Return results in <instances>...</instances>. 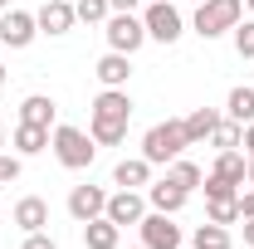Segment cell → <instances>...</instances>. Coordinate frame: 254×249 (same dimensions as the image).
Returning <instances> with one entry per match:
<instances>
[{
	"label": "cell",
	"mask_w": 254,
	"mask_h": 249,
	"mask_svg": "<svg viewBox=\"0 0 254 249\" xmlns=\"http://www.w3.org/2000/svg\"><path fill=\"white\" fill-rule=\"evenodd\" d=\"M127 123H132L127 88H103L93 98V113H88V137L98 147H118V142H127Z\"/></svg>",
	"instance_id": "6da1fadb"
},
{
	"label": "cell",
	"mask_w": 254,
	"mask_h": 249,
	"mask_svg": "<svg viewBox=\"0 0 254 249\" xmlns=\"http://www.w3.org/2000/svg\"><path fill=\"white\" fill-rule=\"evenodd\" d=\"M49 147H54L64 171H88L93 156H98V142L83 132V127H68V123H59L54 132H49Z\"/></svg>",
	"instance_id": "7a4b0ae2"
},
{
	"label": "cell",
	"mask_w": 254,
	"mask_h": 249,
	"mask_svg": "<svg viewBox=\"0 0 254 249\" xmlns=\"http://www.w3.org/2000/svg\"><path fill=\"white\" fill-rule=\"evenodd\" d=\"M186 147H190V142H186V127H181V118L152 123L147 132H142V156H147L152 166H166V161H176Z\"/></svg>",
	"instance_id": "3957f363"
},
{
	"label": "cell",
	"mask_w": 254,
	"mask_h": 249,
	"mask_svg": "<svg viewBox=\"0 0 254 249\" xmlns=\"http://www.w3.org/2000/svg\"><path fill=\"white\" fill-rule=\"evenodd\" d=\"M240 20H245V0H205V5H195L190 30L200 34V39H220V34H230Z\"/></svg>",
	"instance_id": "277c9868"
},
{
	"label": "cell",
	"mask_w": 254,
	"mask_h": 249,
	"mask_svg": "<svg viewBox=\"0 0 254 249\" xmlns=\"http://www.w3.org/2000/svg\"><path fill=\"white\" fill-rule=\"evenodd\" d=\"M103 25H108V30H103L108 34V49H118V54H137V49L147 44V25H142L137 10H113Z\"/></svg>",
	"instance_id": "5b68a950"
},
{
	"label": "cell",
	"mask_w": 254,
	"mask_h": 249,
	"mask_svg": "<svg viewBox=\"0 0 254 249\" xmlns=\"http://www.w3.org/2000/svg\"><path fill=\"white\" fill-rule=\"evenodd\" d=\"M142 25H147V39H157V44H176L186 34V20H181V10L171 0H147Z\"/></svg>",
	"instance_id": "8992f818"
},
{
	"label": "cell",
	"mask_w": 254,
	"mask_h": 249,
	"mask_svg": "<svg viewBox=\"0 0 254 249\" xmlns=\"http://www.w3.org/2000/svg\"><path fill=\"white\" fill-rule=\"evenodd\" d=\"M137 230H142V245H147V249H181V245H186L176 215H161V210H147Z\"/></svg>",
	"instance_id": "52a82bcc"
},
{
	"label": "cell",
	"mask_w": 254,
	"mask_h": 249,
	"mask_svg": "<svg viewBox=\"0 0 254 249\" xmlns=\"http://www.w3.org/2000/svg\"><path fill=\"white\" fill-rule=\"evenodd\" d=\"M152 205H147V195L142 190H127V186H118L113 195H108V210L103 215L113 220L118 230H127V225H142V215H147Z\"/></svg>",
	"instance_id": "ba28073f"
},
{
	"label": "cell",
	"mask_w": 254,
	"mask_h": 249,
	"mask_svg": "<svg viewBox=\"0 0 254 249\" xmlns=\"http://www.w3.org/2000/svg\"><path fill=\"white\" fill-rule=\"evenodd\" d=\"M39 25H34L30 10H0V44L5 49H30Z\"/></svg>",
	"instance_id": "9c48e42d"
},
{
	"label": "cell",
	"mask_w": 254,
	"mask_h": 249,
	"mask_svg": "<svg viewBox=\"0 0 254 249\" xmlns=\"http://www.w3.org/2000/svg\"><path fill=\"white\" fill-rule=\"evenodd\" d=\"M34 25H39V34H49V39L68 34L73 25H78V15H73V0H44V5L34 10Z\"/></svg>",
	"instance_id": "30bf717a"
},
{
	"label": "cell",
	"mask_w": 254,
	"mask_h": 249,
	"mask_svg": "<svg viewBox=\"0 0 254 249\" xmlns=\"http://www.w3.org/2000/svg\"><path fill=\"white\" fill-rule=\"evenodd\" d=\"M103 210H108V190H103V186H73V190H68V215L78 220V225L98 220Z\"/></svg>",
	"instance_id": "8fae6325"
},
{
	"label": "cell",
	"mask_w": 254,
	"mask_h": 249,
	"mask_svg": "<svg viewBox=\"0 0 254 249\" xmlns=\"http://www.w3.org/2000/svg\"><path fill=\"white\" fill-rule=\"evenodd\" d=\"M186 200H190V195L176 186V181H166V176L147 186V205H152V210H161V215H181V210H186Z\"/></svg>",
	"instance_id": "7c38bea8"
},
{
	"label": "cell",
	"mask_w": 254,
	"mask_h": 249,
	"mask_svg": "<svg viewBox=\"0 0 254 249\" xmlns=\"http://www.w3.org/2000/svg\"><path fill=\"white\" fill-rule=\"evenodd\" d=\"M93 73H98V83H103V88H127V78H132V54L108 49V54L93 63Z\"/></svg>",
	"instance_id": "4fadbf2b"
},
{
	"label": "cell",
	"mask_w": 254,
	"mask_h": 249,
	"mask_svg": "<svg viewBox=\"0 0 254 249\" xmlns=\"http://www.w3.org/2000/svg\"><path fill=\"white\" fill-rule=\"evenodd\" d=\"M113 186L147 190V186H152V161H147V156H123V161L113 166Z\"/></svg>",
	"instance_id": "5bb4252c"
},
{
	"label": "cell",
	"mask_w": 254,
	"mask_h": 249,
	"mask_svg": "<svg viewBox=\"0 0 254 249\" xmlns=\"http://www.w3.org/2000/svg\"><path fill=\"white\" fill-rule=\"evenodd\" d=\"M220 108H190L186 118H181V127H186V142L190 147H200V142H210V132L220 127Z\"/></svg>",
	"instance_id": "9a60e30c"
},
{
	"label": "cell",
	"mask_w": 254,
	"mask_h": 249,
	"mask_svg": "<svg viewBox=\"0 0 254 249\" xmlns=\"http://www.w3.org/2000/svg\"><path fill=\"white\" fill-rule=\"evenodd\" d=\"M49 132H54V127L15 123V132H10V147H15V156H39L44 147H49Z\"/></svg>",
	"instance_id": "2e32d148"
},
{
	"label": "cell",
	"mask_w": 254,
	"mask_h": 249,
	"mask_svg": "<svg viewBox=\"0 0 254 249\" xmlns=\"http://www.w3.org/2000/svg\"><path fill=\"white\" fill-rule=\"evenodd\" d=\"M118 245H123V230L108 215H98V220L83 225V249H118Z\"/></svg>",
	"instance_id": "e0dca14e"
},
{
	"label": "cell",
	"mask_w": 254,
	"mask_h": 249,
	"mask_svg": "<svg viewBox=\"0 0 254 249\" xmlns=\"http://www.w3.org/2000/svg\"><path fill=\"white\" fill-rule=\"evenodd\" d=\"M15 225H20L25 235H39V230L49 225V205H44L39 195H25V200L15 205Z\"/></svg>",
	"instance_id": "ac0fdd59"
},
{
	"label": "cell",
	"mask_w": 254,
	"mask_h": 249,
	"mask_svg": "<svg viewBox=\"0 0 254 249\" xmlns=\"http://www.w3.org/2000/svg\"><path fill=\"white\" fill-rule=\"evenodd\" d=\"M166 181H176V186H181V190L190 195V190H200V181H205V171H200V166H195V161H190V156L181 152L176 161H166Z\"/></svg>",
	"instance_id": "d6986e66"
},
{
	"label": "cell",
	"mask_w": 254,
	"mask_h": 249,
	"mask_svg": "<svg viewBox=\"0 0 254 249\" xmlns=\"http://www.w3.org/2000/svg\"><path fill=\"white\" fill-rule=\"evenodd\" d=\"M210 171H215V176H225V181H235V186H245V181H250V156L240 152V147H235V152H220Z\"/></svg>",
	"instance_id": "ffe728a7"
},
{
	"label": "cell",
	"mask_w": 254,
	"mask_h": 249,
	"mask_svg": "<svg viewBox=\"0 0 254 249\" xmlns=\"http://www.w3.org/2000/svg\"><path fill=\"white\" fill-rule=\"evenodd\" d=\"M54 98L49 93H30L25 103H20V123H39V127H54Z\"/></svg>",
	"instance_id": "44dd1931"
},
{
	"label": "cell",
	"mask_w": 254,
	"mask_h": 249,
	"mask_svg": "<svg viewBox=\"0 0 254 249\" xmlns=\"http://www.w3.org/2000/svg\"><path fill=\"white\" fill-rule=\"evenodd\" d=\"M190 249H235V240H230V225H215V220L195 225V235H190Z\"/></svg>",
	"instance_id": "7402d4cb"
},
{
	"label": "cell",
	"mask_w": 254,
	"mask_h": 249,
	"mask_svg": "<svg viewBox=\"0 0 254 249\" xmlns=\"http://www.w3.org/2000/svg\"><path fill=\"white\" fill-rule=\"evenodd\" d=\"M225 118H230V123H254V88H245V83H240V88H230V98H225Z\"/></svg>",
	"instance_id": "603a6c76"
},
{
	"label": "cell",
	"mask_w": 254,
	"mask_h": 249,
	"mask_svg": "<svg viewBox=\"0 0 254 249\" xmlns=\"http://www.w3.org/2000/svg\"><path fill=\"white\" fill-rule=\"evenodd\" d=\"M73 15H78V25H103L113 15V5L108 0H73Z\"/></svg>",
	"instance_id": "cb8c5ba5"
},
{
	"label": "cell",
	"mask_w": 254,
	"mask_h": 249,
	"mask_svg": "<svg viewBox=\"0 0 254 249\" xmlns=\"http://www.w3.org/2000/svg\"><path fill=\"white\" fill-rule=\"evenodd\" d=\"M240 132H245L240 123H230V118H220V127L210 132V147H215V152H235V147H240Z\"/></svg>",
	"instance_id": "d4e9b609"
},
{
	"label": "cell",
	"mask_w": 254,
	"mask_h": 249,
	"mask_svg": "<svg viewBox=\"0 0 254 249\" xmlns=\"http://www.w3.org/2000/svg\"><path fill=\"white\" fill-rule=\"evenodd\" d=\"M205 220H215V225H240V195H235V200H205Z\"/></svg>",
	"instance_id": "484cf974"
},
{
	"label": "cell",
	"mask_w": 254,
	"mask_h": 249,
	"mask_svg": "<svg viewBox=\"0 0 254 249\" xmlns=\"http://www.w3.org/2000/svg\"><path fill=\"white\" fill-rule=\"evenodd\" d=\"M200 190H205V200H235V195H240V186H235V181H225V176H215V171L200 181Z\"/></svg>",
	"instance_id": "4316f807"
},
{
	"label": "cell",
	"mask_w": 254,
	"mask_h": 249,
	"mask_svg": "<svg viewBox=\"0 0 254 249\" xmlns=\"http://www.w3.org/2000/svg\"><path fill=\"white\" fill-rule=\"evenodd\" d=\"M230 34H235V54H240V59H254V15H250V20H240Z\"/></svg>",
	"instance_id": "83f0119b"
},
{
	"label": "cell",
	"mask_w": 254,
	"mask_h": 249,
	"mask_svg": "<svg viewBox=\"0 0 254 249\" xmlns=\"http://www.w3.org/2000/svg\"><path fill=\"white\" fill-rule=\"evenodd\" d=\"M254 215V186H240V220Z\"/></svg>",
	"instance_id": "f1b7e54d"
},
{
	"label": "cell",
	"mask_w": 254,
	"mask_h": 249,
	"mask_svg": "<svg viewBox=\"0 0 254 249\" xmlns=\"http://www.w3.org/2000/svg\"><path fill=\"white\" fill-rule=\"evenodd\" d=\"M20 249H59V245H54V240L39 230V235H25V245H20Z\"/></svg>",
	"instance_id": "f546056e"
},
{
	"label": "cell",
	"mask_w": 254,
	"mask_h": 249,
	"mask_svg": "<svg viewBox=\"0 0 254 249\" xmlns=\"http://www.w3.org/2000/svg\"><path fill=\"white\" fill-rule=\"evenodd\" d=\"M240 147H245V156H254V123H245V132H240Z\"/></svg>",
	"instance_id": "4dcf8cb0"
},
{
	"label": "cell",
	"mask_w": 254,
	"mask_h": 249,
	"mask_svg": "<svg viewBox=\"0 0 254 249\" xmlns=\"http://www.w3.org/2000/svg\"><path fill=\"white\" fill-rule=\"evenodd\" d=\"M108 5H113V10H137L142 0H108Z\"/></svg>",
	"instance_id": "1f68e13d"
},
{
	"label": "cell",
	"mask_w": 254,
	"mask_h": 249,
	"mask_svg": "<svg viewBox=\"0 0 254 249\" xmlns=\"http://www.w3.org/2000/svg\"><path fill=\"white\" fill-rule=\"evenodd\" d=\"M245 245H250V249H254V215H250V220H245Z\"/></svg>",
	"instance_id": "d6a6232c"
},
{
	"label": "cell",
	"mask_w": 254,
	"mask_h": 249,
	"mask_svg": "<svg viewBox=\"0 0 254 249\" xmlns=\"http://www.w3.org/2000/svg\"><path fill=\"white\" fill-rule=\"evenodd\" d=\"M245 186H254V156H250V181H245Z\"/></svg>",
	"instance_id": "836d02e7"
},
{
	"label": "cell",
	"mask_w": 254,
	"mask_h": 249,
	"mask_svg": "<svg viewBox=\"0 0 254 249\" xmlns=\"http://www.w3.org/2000/svg\"><path fill=\"white\" fill-rule=\"evenodd\" d=\"M0 147H5V123H0Z\"/></svg>",
	"instance_id": "e575fe53"
},
{
	"label": "cell",
	"mask_w": 254,
	"mask_h": 249,
	"mask_svg": "<svg viewBox=\"0 0 254 249\" xmlns=\"http://www.w3.org/2000/svg\"><path fill=\"white\" fill-rule=\"evenodd\" d=\"M245 10H250V15H254V0H245Z\"/></svg>",
	"instance_id": "d590c367"
},
{
	"label": "cell",
	"mask_w": 254,
	"mask_h": 249,
	"mask_svg": "<svg viewBox=\"0 0 254 249\" xmlns=\"http://www.w3.org/2000/svg\"><path fill=\"white\" fill-rule=\"evenodd\" d=\"M0 10H10V0H0Z\"/></svg>",
	"instance_id": "8d00e7d4"
},
{
	"label": "cell",
	"mask_w": 254,
	"mask_h": 249,
	"mask_svg": "<svg viewBox=\"0 0 254 249\" xmlns=\"http://www.w3.org/2000/svg\"><path fill=\"white\" fill-rule=\"evenodd\" d=\"M0 83H5V63H0Z\"/></svg>",
	"instance_id": "74e56055"
},
{
	"label": "cell",
	"mask_w": 254,
	"mask_h": 249,
	"mask_svg": "<svg viewBox=\"0 0 254 249\" xmlns=\"http://www.w3.org/2000/svg\"><path fill=\"white\" fill-rule=\"evenodd\" d=\"M190 5H205V0H190Z\"/></svg>",
	"instance_id": "f35d334b"
},
{
	"label": "cell",
	"mask_w": 254,
	"mask_h": 249,
	"mask_svg": "<svg viewBox=\"0 0 254 249\" xmlns=\"http://www.w3.org/2000/svg\"><path fill=\"white\" fill-rule=\"evenodd\" d=\"M132 249H147V245H132Z\"/></svg>",
	"instance_id": "ab89813d"
},
{
	"label": "cell",
	"mask_w": 254,
	"mask_h": 249,
	"mask_svg": "<svg viewBox=\"0 0 254 249\" xmlns=\"http://www.w3.org/2000/svg\"><path fill=\"white\" fill-rule=\"evenodd\" d=\"M181 249H186V245H181Z\"/></svg>",
	"instance_id": "60d3db41"
}]
</instances>
